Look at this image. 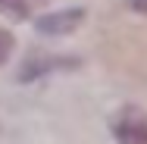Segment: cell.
Wrapping results in <instances>:
<instances>
[{
  "label": "cell",
  "instance_id": "obj_5",
  "mask_svg": "<svg viewBox=\"0 0 147 144\" xmlns=\"http://www.w3.org/2000/svg\"><path fill=\"white\" fill-rule=\"evenodd\" d=\"M13 47H16V38L9 34L6 28H0V66L9 59V53H13Z\"/></svg>",
  "mask_w": 147,
  "mask_h": 144
},
{
  "label": "cell",
  "instance_id": "obj_6",
  "mask_svg": "<svg viewBox=\"0 0 147 144\" xmlns=\"http://www.w3.org/2000/svg\"><path fill=\"white\" fill-rule=\"evenodd\" d=\"M128 6H131L135 13H147V0H128Z\"/></svg>",
  "mask_w": 147,
  "mask_h": 144
},
{
  "label": "cell",
  "instance_id": "obj_4",
  "mask_svg": "<svg viewBox=\"0 0 147 144\" xmlns=\"http://www.w3.org/2000/svg\"><path fill=\"white\" fill-rule=\"evenodd\" d=\"M41 6V0H0V16L6 19H28Z\"/></svg>",
  "mask_w": 147,
  "mask_h": 144
},
{
  "label": "cell",
  "instance_id": "obj_3",
  "mask_svg": "<svg viewBox=\"0 0 147 144\" xmlns=\"http://www.w3.org/2000/svg\"><path fill=\"white\" fill-rule=\"evenodd\" d=\"M53 69H78V59H63V57H31L25 66H22V82H31V78H41Z\"/></svg>",
  "mask_w": 147,
  "mask_h": 144
},
{
  "label": "cell",
  "instance_id": "obj_2",
  "mask_svg": "<svg viewBox=\"0 0 147 144\" xmlns=\"http://www.w3.org/2000/svg\"><path fill=\"white\" fill-rule=\"evenodd\" d=\"M82 22H85V9H59V13L41 16L34 22V28L41 31V34H53L57 38V34H72Z\"/></svg>",
  "mask_w": 147,
  "mask_h": 144
},
{
  "label": "cell",
  "instance_id": "obj_1",
  "mask_svg": "<svg viewBox=\"0 0 147 144\" xmlns=\"http://www.w3.org/2000/svg\"><path fill=\"white\" fill-rule=\"evenodd\" d=\"M113 135L119 144H147V110L122 107L113 116Z\"/></svg>",
  "mask_w": 147,
  "mask_h": 144
}]
</instances>
